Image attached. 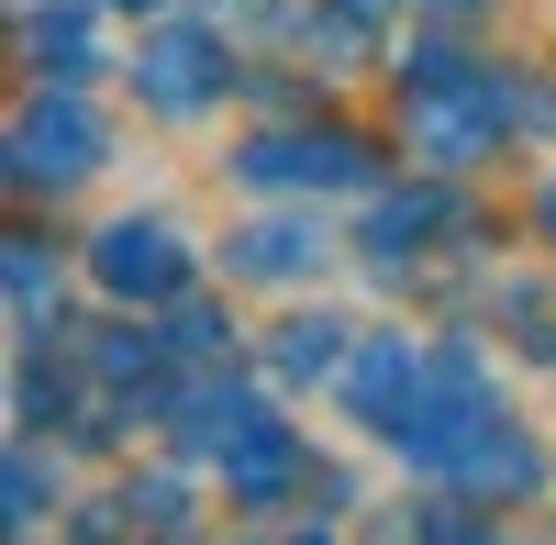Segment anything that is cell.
Returning <instances> with one entry per match:
<instances>
[{
    "instance_id": "cell-1",
    "label": "cell",
    "mask_w": 556,
    "mask_h": 545,
    "mask_svg": "<svg viewBox=\"0 0 556 545\" xmlns=\"http://www.w3.org/2000/svg\"><path fill=\"white\" fill-rule=\"evenodd\" d=\"M89 267H101V290H112V301H167L178 279H190V235H178L167 212H123Z\"/></svg>"
},
{
    "instance_id": "cell-2",
    "label": "cell",
    "mask_w": 556,
    "mask_h": 545,
    "mask_svg": "<svg viewBox=\"0 0 556 545\" xmlns=\"http://www.w3.org/2000/svg\"><path fill=\"white\" fill-rule=\"evenodd\" d=\"M89 167H101V123H89L78 101H34L12 123V178L23 190H78Z\"/></svg>"
},
{
    "instance_id": "cell-3",
    "label": "cell",
    "mask_w": 556,
    "mask_h": 545,
    "mask_svg": "<svg viewBox=\"0 0 556 545\" xmlns=\"http://www.w3.org/2000/svg\"><path fill=\"white\" fill-rule=\"evenodd\" d=\"M134 89H146L156 112L190 123V112H212L223 89H235V67H223V45H212V34H156V45H146V67H134Z\"/></svg>"
},
{
    "instance_id": "cell-4",
    "label": "cell",
    "mask_w": 556,
    "mask_h": 545,
    "mask_svg": "<svg viewBox=\"0 0 556 545\" xmlns=\"http://www.w3.org/2000/svg\"><path fill=\"white\" fill-rule=\"evenodd\" d=\"M235 178H256V190H356V178H367V145H356V134H334V145H312V134L278 145V134H267V145L235 156Z\"/></svg>"
},
{
    "instance_id": "cell-5",
    "label": "cell",
    "mask_w": 556,
    "mask_h": 545,
    "mask_svg": "<svg viewBox=\"0 0 556 545\" xmlns=\"http://www.w3.org/2000/svg\"><path fill=\"white\" fill-rule=\"evenodd\" d=\"M312 223H256V235H245V256H235V279H301V267H312Z\"/></svg>"
},
{
    "instance_id": "cell-6",
    "label": "cell",
    "mask_w": 556,
    "mask_h": 545,
    "mask_svg": "<svg viewBox=\"0 0 556 545\" xmlns=\"http://www.w3.org/2000/svg\"><path fill=\"white\" fill-rule=\"evenodd\" d=\"M34 67L45 78H89V12H34Z\"/></svg>"
},
{
    "instance_id": "cell-7",
    "label": "cell",
    "mask_w": 556,
    "mask_h": 545,
    "mask_svg": "<svg viewBox=\"0 0 556 545\" xmlns=\"http://www.w3.org/2000/svg\"><path fill=\"white\" fill-rule=\"evenodd\" d=\"M345 356V324H290V345H278V379H323Z\"/></svg>"
},
{
    "instance_id": "cell-8",
    "label": "cell",
    "mask_w": 556,
    "mask_h": 545,
    "mask_svg": "<svg viewBox=\"0 0 556 545\" xmlns=\"http://www.w3.org/2000/svg\"><path fill=\"white\" fill-rule=\"evenodd\" d=\"M34 523H45V457L23 445L12 457V534H34Z\"/></svg>"
},
{
    "instance_id": "cell-9",
    "label": "cell",
    "mask_w": 556,
    "mask_h": 545,
    "mask_svg": "<svg viewBox=\"0 0 556 545\" xmlns=\"http://www.w3.org/2000/svg\"><path fill=\"white\" fill-rule=\"evenodd\" d=\"M112 12H134V0H112ZM146 12H156V0H146Z\"/></svg>"
}]
</instances>
